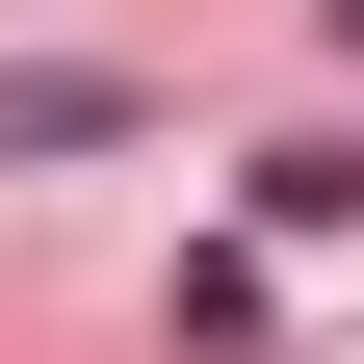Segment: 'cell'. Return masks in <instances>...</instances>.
<instances>
[{"label":"cell","mask_w":364,"mask_h":364,"mask_svg":"<svg viewBox=\"0 0 364 364\" xmlns=\"http://www.w3.org/2000/svg\"><path fill=\"white\" fill-rule=\"evenodd\" d=\"M130 130L156 105H130L105 53H0V156H130Z\"/></svg>","instance_id":"1"}]
</instances>
